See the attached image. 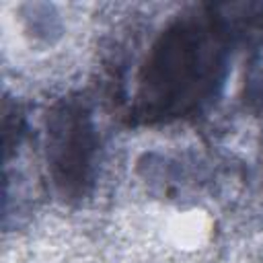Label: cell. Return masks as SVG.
<instances>
[{"label": "cell", "instance_id": "cell-1", "mask_svg": "<svg viewBox=\"0 0 263 263\" xmlns=\"http://www.w3.org/2000/svg\"><path fill=\"white\" fill-rule=\"evenodd\" d=\"M228 58L226 29L212 12L177 18L154 43L140 76L138 99L150 117H177L208 101Z\"/></svg>", "mask_w": 263, "mask_h": 263}, {"label": "cell", "instance_id": "cell-2", "mask_svg": "<svg viewBox=\"0 0 263 263\" xmlns=\"http://www.w3.org/2000/svg\"><path fill=\"white\" fill-rule=\"evenodd\" d=\"M95 148V127L84 109L66 105L51 115L47 132V158L58 183L66 189H80L88 179Z\"/></svg>", "mask_w": 263, "mask_h": 263}]
</instances>
